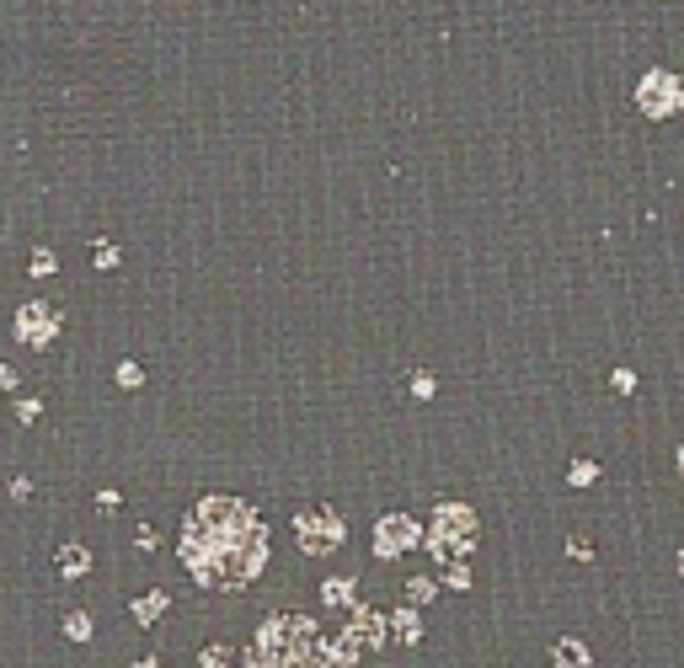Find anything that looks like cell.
<instances>
[{
	"label": "cell",
	"mask_w": 684,
	"mask_h": 668,
	"mask_svg": "<svg viewBox=\"0 0 684 668\" xmlns=\"http://www.w3.org/2000/svg\"><path fill=\"white\" fill-rule=\"evenodd\" d=\"M182 562L204 588H246L268 567V524L241 497H204L182 524Z\"/></svg>",
	"instance_id": "1"
},
{
	"label": "cell",
	"mask_w": 684,
	"mask_h": 668,
	"mask_svg": "<svg viewBox=\"0 0 684 668\" xmlns=\"http://www.w3.org/2000/svg\"><path fill=\"white\" fill-rule=\"evenodd\" d=\"M316 642H321L316 620L284 610V615H268V620H262V631H257V642H252V647H257V652H268V658H305V663H310Z\"/></svg>",
	"instance_id": "2"
},
{
	"label": "cell",
	"mask_w": 684,
	"mask_h": 668,
	"mask_svg": "<svg viewBox=\"0 0 684 668\" xmlns=\"http://www.w3.org/2000/svg\"><path fill=\"white\" fill-rule=\"evenodd\" d=\"M476 546V514L465 503H439L428 519V551L433 556H471Z\"/></svg>",
	"instance_id": "3"
},
{
	"label": "cell",
	"mask_w": 684,
	"mask_h": 668,
	"mask_svg": "<svg viewBox=\"0 0 684 668\" xmlns=\"http://www.w3.org/2000/svg\"><path fill=\"white\" fill-rule=\"evenodd\" d=\"M294 535H300V546L310 556H332L342 540H348V524H342L337 508H326V503H310L294 514Z\"/></svg>",
	"instance_id": "4"
},
{
	"label": "cell",
	"mask_w": 684,
	"mask_h": 668,
	"mask_svg": "<svg viewBox=\"0 0 684 668\" xmlns=\"http://www.w3.org/2000/svg\"><path fill=\"white\" fill-rule=\"evenodd\" d=\"M636 107L642 118H679L684 113V81L674 70H647L636 86Z\"/></svg>",
	"instance_id": "5"
},
{
	"label": "cell",
	"mask_w": 684,
	"mask_h": 668,
	"mask_svg": "<svg viewBox=\"0 0 684 668\" xmlns=\"http://www.w3.org/2000/svg\"><path fill=\"white\" fill-rule=\"evenodd\" d=\"M417 540H423V524H417L412 514H385V519L375 524V556H380V562L407 556Z\"/></svg>",
	"instance_id": "6"
},
{
	"label": "cell",
	"mask_w": 684,
	"mask_h": 668,
	"mask_svg": "<svg viewBox=\"0 0 684 668\" xmlns=\"http://www.w3.org/2000/svg\"><path fill=\"white\" fill-rule=\"evenodd\" d=\"M17 337H22L27 348H49L54 337H59V310L43 305V300H27L17 310Z\"/></svg>",
	"instance_id": "7"
},
{
	"label": "cell",
	"mask_w": 684,
	"mask_h": 668,
	"mask_svg": "<svg viewBox=\"0 0 684 668\" xmlns=\"http://www.w3.org/2000/svg\"><path fill=\"white\" fill-rule=\"evenodd\" d=\"M310 668H359V642L348 631L342 636H321L316 652H310Z\"/></svg>",
	"instance_id": "8"
},
{
	"label": "cell",
	"mask_w": 684,
	"mask_h": 668,
	"mask_svg": "<svg viewBox=\"0 0 684 668\" xmlns=\"http://www.w3.org/2000/svg\"><path fill=\"white\" fill-rule=\"evenodd\" d=\"M353 642L359 647H385V610H359L353 615Z\"/></svg>",
	"instance_id": "9"
},
{
	"label": "cell",
	"mask_w": 684,
	"mask_h": 668,
	"mask_svg": "<svg viewBox=\"0 0 684 668\" xmlns=\"http://www.w3.org/2000/svg\"><path fill=\"white\" fill-rule=\"evenodd\" d=\"M551 658H556V668H588V647L567 636V642H556V647H551Z\"/></svg>",
	"instance_id": "10"
},
{
	"label": "cell",
	"mask_w": 684,
	"mask_h": 668,
	"mask_svg": "<svg viewBox=\"0 0 684 668\" xmlns=\"http://www.w3.org/2000/svg\"><path fill=\"white\" fill-rule=\"evenodd\" d=\"M391 626H396V642H417V636H423V620H417V604H407V610H396V620H391Z\"/></svg>",
	"instance_id": "11"
},
{
	"label": "cell",
	"mask_w": 684,
	"mask_h": 668,
	"mask_svg": "<svg viewBox=\"0 0 684 668\" xmlns=\"http://www.w3.org/2000/svg\"><path fill=\"white\" fill-rule=\"evenodd\" d=\"M59 572H65V578H81V572H91V551H86V546H65V551H59Z\"/></svg>",
	"instance_id": "12"
},
{
	"label": "cell",
	"mask_w": 684,
	"mask_h": 668,
	"mask_svg": "<svg viewBox=\"0 0 684 668\" xmlns=\"http://www.w3.org/2000/svg\"><path fill=\"white\" fill-rule=\"evenodd\" d=\"M353 588H359L353 578H326L321 583V604H332V610H337V604H353Z\"/></svg>",
	"instance_id": "13"
},
{
	"label": "cell",
	"mask_w": 684,
	"mask_h": 668,
	"mask_svg": "<svg viewBox=\"0 0 684 668\" xmlns=\"http://www.w3.org/2000/svg\"><path fill=\"white\" fill-rule=\"evenodd\" d=\"M166 604H171V594H161V588H155V594H145V599H139V604H134V620H139V626H150V620H155V615H161V610H166Z\"/></svg>",
	"instance_id": "14"
},
{
	"label": "cell",
	"mask_w": 684,
	"mask_h": 668,
	"mask_svg": "<svg viewBox=\"0 0 684 668\" xmlns=\"http://www.w3.org/2000/svg\"><path fill=\"white\" fill-rule=\"evenodd\" d=\"M246 668H310L305 658H268V652H246Z\"/></svg>",
	"instance_id": "15"
},
{
	"label": "cell",
	"mask_w": 684,
	"mask_h": 668,
	"mask_svg": "<svg viewBox=\"0 0 684 668\" xmlns=\"http://www.w3.org/2000/svg\"><path fill=\"white\" fill-rule=\"evenodd\" d=\"M65 636L70 642H91V615H81V610L65 615Z\"/></svg>",
	"instance_id": "16"
},
{
	"label": "cell",
	"mask_w": 684,
	"mask_h": 668,
	"mask_svg": "<svg viewBox=\"0 0 684 668\" xmlns=\"http://www.w3.org/2000/svg\"><path fill=\"white\" fill-rule=\"evenodd\" d=\"M567 481H572V487H594V481H599V465H594V460H578V465L567 471Z\"/></svg>",
	"instance_id": "17"
},
{
	"label": "cell",
	"mask_w": 684,
	"mask_h": 668,
	"mask_svg": "<svg viewBox=\"0 0 684 668\" xmlns=\"http://www.w3.org/2000/svg\"><path fill=\"white\" fill-rule=\"evenodd\" d=\"M27 273H33V278H49V273H59V257H54V252H33Z\"/></svg>",
	"instance_id": "18"
},
{
	"label": "cell",
	"mask_w": 684,
	"mask_h": 668,
	"mask_svg": "<svg viewBox=\"0 0 684 668\" xmlns=\"http://www.w3.org/2000/svg\"><path fill=\"white\" fill-rule=\"evenodd\" d=\"M433 594H439V583H433V578H412V583H407V599H412V604H428Z\"/></svg>",
	"instance_id": "19"
},
{
	"label": "cell",
	"mask_w": 684,
	"mask_h": 668,
	"mask_svg": "<svg viewBox=\"0 0 684 668\" xmlns=\"http://www.w3.org/2000/svg\"><path fill=\"white\" fill-rule=\"evenodd\" d=\"M118 385H123V391H134V385H145V369H139V364H129V359H123L118 364V375H113Z\"/></svg>",
	"instance_id": "20"
},
{
	"label": "cell",
	"mask_w": 684,
	"mask_h": 668,
	"mask_svg": "<svg viewBox=\"0 0 684 668\" xmlns=\"http://www.w3.org/2000/svg\"><path fill=\"white\" fill-rule=\"evenodd\" d=\"M198 663H204V668H230V647H220V642H214V647H204V652H198Z\"/></svg>",
	"instance_id": "21"
},
{
	"label": "cell",
	"mask_w": 684,
	"mask_h": 668,
	"mask_svg": "<svg viewBox=\"0 0 684 668\" xmlns=\"http://www.w3.org/2000/svg\"><path fill=\"white\" fill-rule=\"evenodd\" d=\"M444 583H449V588H471V567H465V562H449Z\"/></svg>",
	"instance_id": "22"
},
{
	"label": "cell",
	"mask_w": 684,
	"mask_h": 668,
	"mask_svg": "<svg viewBox=\"0 0 684 668\" xmlns=\"http://www.w3.org/2000/svg\"><path fill=\"white\" fill-rule=\"evenodd\" d=\"M433 391H439V380H433V375H412V396L417 401H428Z\"/></svg>",
	"instance_id": "23"
},
{
	"label": "cell",
	"mask_w": 684,
	"mask_h": 668,
	"mask_svg": "<svg viewBox=\"0 0 684 668\" xmlns=\"http://www.w3.org/2000/svg\"><path fill=\"white\" fill-rule=\"evenodd\" d=\"M97 268H118V246L113 241H97Z\"/></svg>",
	"instance_id": "24"
},
{
	"label": "cell",
	"mask_w": 684,
	"mask_h": 668,
	"mask_svg": "<svg viewBox=\"0 0 684 668\" xmlns=\"http://www.w3.org/2000/svg\"><path fill=\"white\" fill-rule=\"evenodd\" d=\"M610 385H615L620 396H631V391H636V375H631V369H615V375H610Z\"/></svg>",
	"instance_id": "25"
},
{
	"label": "cell",
	"mask_w": 684,
	"mask_h": 668,
	"mask_svg": "<svg viewBox=\"0 0 684 668\" xmlns=\"http://www.w3.org/2000/svg\"><path fill=\"white\" fill-rule=\"evenodd\" d=\"M38 412H43V407H38L33 396H22V401H17V417H22V423H38Z\"/></svg>",
	"instance_id": "26"
},
{
	"label": "cell",
	"mask_w": 684,
	"mask_h": 668,
	"mask_svg": "<svg viewBox=\"0 0 684 668\" xmlns=\"http://www.w3.org/2000/svg\"><path fill=\"white\" fill-rule=\"evenodd\" d=\"M567 556H578V562H588V556H594V546H588V540H572Z\"/></svg>",
	"instance_id": "27"
},
{
	"label": "cell",
	"mask_w": 684,
	"mask_h": 668,
	"mask_svg": "<svg viewBox=\"0 0 684 668\" xmlns=\"http://www.w3.org/2000/svg\"><path fill=\"white\" fill-rule=\"evenodd\" d=\"M134 668H161V663H155V658H139V663H134Z\"/></svg>",
	"instance_id": "28"
},
{
	"label": "cell",
	"mask_w": 684,
	"mask_h": 668,
	"mask_svg": "<svg viewBox=\"0 0 684 668\" xmlns=\"http://www.w3.org/2000/svg\"><path fill=\"white\" fill-rule=\"evenodd\" d=\"M674 460H679V476H684V444H679V455H674Z\"/></svg>",
	"instance_id": "29"
},
{
	"label": "cell",
	"mask_w": 684,
	"mask_h": 668,
	"mask_svg": "<svg viewBox=\"0 0 684 668\" xmlns=\"http://www.w3.org/2000/svg\"><path fill=\"white\" fill-rule=\"evenodd\" d=\"M679 572H684V551H679Z\"/></svg>",
	"instance_id": "30"
}]
</instances>
